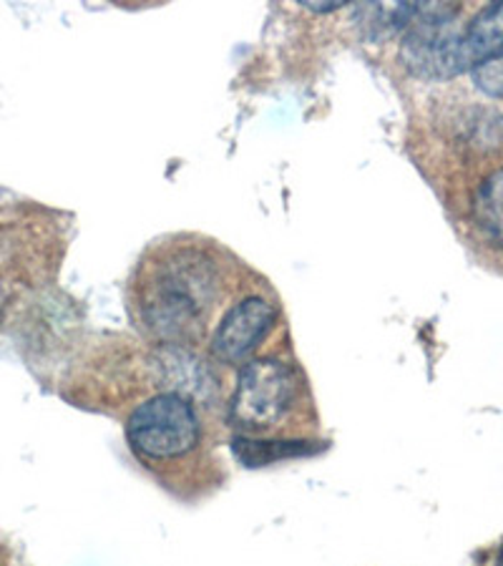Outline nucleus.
Returning <instances> with one entry per match:
<instances>
[{"label": "nucleus", "mask_w": 503, "mask_h": 566, "mask_svg": "<svg viewBox=\"0 0 503 566\" xmlns=\"http://www.w3.org/2000/svg\"><path fill=\"white\" fill-rule=\"evenodd\" d=\"M214 270L205 252L179 250L164 258L144 287V319L164 340H185L214 295Z\"/></svg>", "instance_id": "1"}, {"label": "nucleus", "mask_w": 503, "mask_h": 566, "mask_svg": "<svg viewBox=\"0 0 503 566\" xmlns=\"http://www.w3.org/2000/svg\"><path fill=\"white\" fill-rule=\"evenodd\" d=\"M459 8L448 3H418L416 15L406 25L400 56L420 78H451L463 73L461 29L455 23Z\"/></svg>", "instance_id": "2"}, {"label": "nucleus", "mask_w": 503, "mask_h": 566, "mask_svg": "<svg viewBox=\"0 0 503 566\" xmlns=\"http://www.w3.org/2000/svg\"><path fill=\"white\" fill-rule=\"evenodd\" d=\"M199 441V421L191 400L161 392L134 410L129 418L132 449L151 461H169L189 453Z\"/></svg>", "instance_id": "3"}, {"label": "nucleus", "mask_w": 503, "mask_h": 566, "mask_svg": "<svg viewBox=\"0 0 503 566\" xmlns=\"http://www.w3.org/2000/svg\"><path fill=\"white\" fill-rule=\"evenodd\" d=\"M297 380L290 365L258 358L240 370L230 406V421L240 431H264L287 413Z\"/></svg>", "instance_id": "4"}, {"label": "nucleus", "mask_w": 503, "mask_h": 566, "mask_svg": "<svg viewBox=\"0 0 503 566\" xmlns=\"http://www.w3.org/2000/svg\"><path fill=\"white\" fill-rule=\"evenodd\" d=\"M277 313L262 297H247L240 305H234L222 317L217 333L212 337V353L217 360L237 365L250 358L254 348L272 331Z\"/></svg>", "instance_id": "5"}, {"label": "nucleus", "mask_w": 503, "mask_h": 566, "mask_svg": "<svg viewBox=\"0 0 503 566\" xmlns=\"http://www.w3.org/2000/svg\"><path fill=\"white\" fill-rule=\"evenodd\" d=\"M461 66L463 73L481 66L483 61L503 56V3H493L473 18L461 31Z\"/></svg>", "instance_id": "6"}, {"label": "nucleus", "mask_w": 503, "mask_h": 566, "mask_svg": "<svg viewBox=\"0 0 503 566\" xmlns=\"http://www.w3.org/2000/svg\"><path fill=\"white\" fill-rule=\"evenodd\" d=\"M159 365L167 376V382H174L169 392H177L181 398H197L205 396V392L212 388V380H209L205 365L197 358H191L185 350L179 348H167L159 353Z\"/></svg>", "instance_id": "7"}, {"label": "nucleus", "mask_w": 503, "mask_h": 566, "mask_svg": "<svg viewBox=\"0 0 503 566\" xmlns=\"http://www.w3.org/2000/svg\"><path fill=\"white\" fill-rule=\"evenodd\" d=\"M473 217L483 237L496 250H503V169L481 181L473 199Z\"/></svg>", "instance_id": "8"}, {"label": "nucleus", "mask_w": 503, "mask_h": 566, "mask_svg": "<svg viewBox=\"0 0 503 566\" xmlns=\"http://www.w3.org/2000/svg\"><path fill=\"white\" fill-rule=\"evenodd\" d=\"M315 446L305 441H252V438H234L232 453L250 469L258 465H268L272 461L292 459V455H307L313 453Z\"/></svg>", "instance_id": "9"}, {"label": "nucleus", "mask_w": 503, "mask_h": 566, "mask_svg": "<svg viewBox=\"0 0 503 566\" xmlns=\"http://www.w3.org/2000/svg\"><path fill=\"white\" fill-rule=\"evenodd\" d=\"M471 73H473V84L479 86L483 94H489L493 98H503V56L483 61L481 66H475Z\"/></svg>", "instance_id": "10"}, {"label": "nucleus", "mask_w": 503, "mask_h": 566, "mask_svg": "<svg viewBox=\"0 0 503 566\" xmlns=\"http://www.w3.org/2000/svg\"><path fill=\"white\" fill-rule=\"evenodd\" d=\"M3 310H6V290H3V282H0V319H3Z\"/></svg>", "instance_id": "11"}, {"label": "nucleus", "mask_w": 503, "mask_h": 566, "mask_svg": "<svg viewBox=\"0 0 503 566\" xmlns=\"http://www.w3.org/2000/svg\"><path fill=\"white\" fill-rule=\"evenodd\" d=\"M496 566H503V546H501V552H499V564Z\"/></svg>", "instance_id": "12"}]
</instances>
